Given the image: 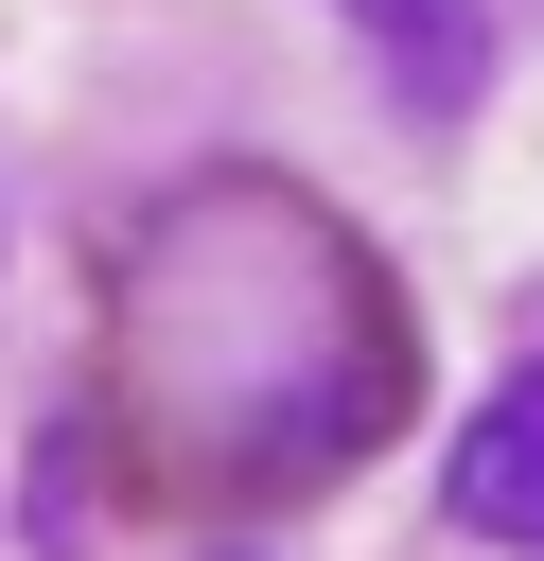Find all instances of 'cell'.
Here are the masks:
<instances>
[{"label":"cell","mask_w":544,"mask_h":561,"mask_svg":"<svg viewBox=\"0 0 544 561\" xmlns=\"http://www.w3.org/2000/svg\"><path fill=\"white\" fill-rule=\"evenodd\" d=\"M439 508H456L474 543H544V368H509V386L456 421V456H439Z\"/></svg>","instance_id":"cell-1"},{"label":"cell","mask_w":544,"mask_h":561,"mask_svg":"<svg viewBox=\"0 0 544 561\" xmlns=\"http://www.w3.org/2000/svg\"><path fill=\"white\" fill-rule=\"evenodd\" d=\"M474 70H491L474 53V0H386V88L404 105H474Z\"/></svg>","instance_id":"cell-2"}]
</instances>
